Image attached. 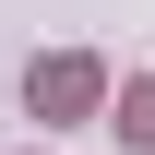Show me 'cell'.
Returning <instances> with one entry per match:
<instances>
[{
    "instance_id": "cell-1",
    "label": "cell",
    "mask_w": 155,
    "mask_h": 155,
    "mask_svg": "<svg viewBox=\"0 0 155 155\" xmlns=\"http://www.w3.org/2000/svg\"><path fill=\"white\" fill-rule=\"evenodd\" d=\"M96 96H107V72H96L84 48H60V60H36V84H24V107H36V119H84Z\"/></svg>"
},
{
    "instance_id": "cell-2",
    "label": "cell",
    "mask_w": 155,
    "mask_h": 155,
    "mask_svg": "<svg viewBox=\"0 0 155 155\" xmlns=\"http://www.w3.org/2000/svg\"><path fill=\"white\" fill-rule=\"evenodd\" d=\"M119 143H131V155H155V72H131V84H119Z\"/></svg>"
}]
</instances>
